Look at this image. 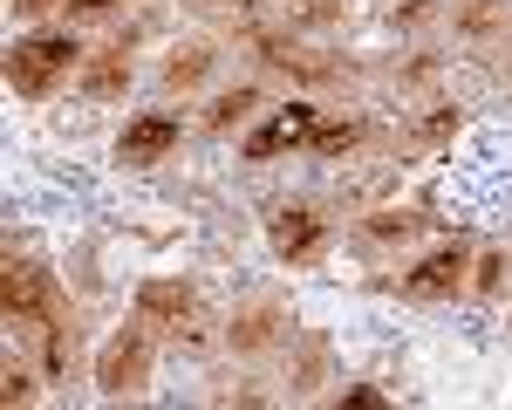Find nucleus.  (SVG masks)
Wrapping results in <instances>:
<instances>
[{
    "label": "nucleus",
    "instance_id": "39448f33",
    "mask_svg": "<svg viewBox=\"0 0 512 410\" xmlns=\"http://www.w3.org/2000/svg\"><path fill=\"white\" fill-rule=\"evenodd\" d=\"M301 137H315V110H308V103H294V110H280L274 123H260V130L246 137V158H274V151H294Z\"/></svg>",
    "mask_w": 512,
    "mask_h": 410
},
{
    "label": "nucleus",
    "instance_id": "0eeeda50",
    "mask_svg": "<svg viewBox=\"0 0 512 410\" xmlns=\"http://www.w3.org/2000/svg\"><path fill=\"white\" fill-rule=\"evenodd\" d=\"M274 253H287V260H315L321 253V219L308 212V205L274 212Z\"/></svg>",
    "mask_w": 512,
    "mask_h": 410
},
{
    "label": "nucleus",
    "instance_id": "a211bd4d",
    "mask_svg": "<svg viewBox=\"0 0 512 410\" xmlns=\"http://www.w3.org/2000/svg\"><path fill=\"white\" fill-rule=\"evenodd\" d=\"M458 21H465V28H472V35H485V28H499V7H465V14H458Z\"/></svg>",
    "mask_w": 512,
    "mask_h": 410
},
{
    "label": "nucleus",
    "instance_id": "7ed1b4c3",
    "mask_svg": "<svg viewBox=\"0 0 512 410\" xmlns=\"http://www.w3.org/2000/svg\"><path fill=\"white\" fill-rule=\"evenodd\" d=\"M144 369H151V342H144V328H123V335L103 342V356H96V383H103V397H123V390L144 383Z\"/></svg>",
    "mask_w": 512,
    "mask_h": 410
},
{
    "label": "nucleus",
    "instance_id": "ddd939ff",
    "mask_svg": "<svg viewBox=\"0 0 512 410\" xmlns=\"http://www.w3.org/2000/svg\"><path fill=\"white\" fill-rule=\"evenodd\" d=\"M246 110H253V89H233V96H219V103H212V123H219V130H233Z\"/></svg>",
    "mask_w": 512,
    "mask_h": 410
},
{
    "label": "nucleus",
    "instance_id": "6ab92c4d",
    "mask_svg": "<svg viewBox=\"0 0 512 410\" xmlns=\"http://www.w3.org/2000/svg\"><path fill=\"white\" fill-rule=\"evenodd\" d=\"M69 7H76V14H110L117 0H69Z\"/></svg>",
    "mask_w": 512,
    "mask_h": 410
},
{
    "label": "nucleus",
    "instance_id": "412c9836",
    "mask_svg": "<svg viewBox=\"0 0 512 410\" xmlns=\"http://www.w3.org/2000/svg\"><path fill=\"white\" fill-rule=\"evenodd\" d=\"M205 7H233V0H205Z\"/></svg>",
    "mask_w": 512,
    "mask_h": 410
},
{
    "label": "nucleus",
    "instance_id": "f8f14e48",
    "mask_svg": "<svg viewBox=\"0 0 512 410\" xmlns=\"http://www.w3.org/2000/svg\"><path fill=\"white\" fill-rule=\"evenodd\" d=\"M205 69H212V55H205V48H178V55L164 62V82H171V89H192Z\"/></svg>",
    "mask_w": 512,
    "mask_h": 410
},
{
    "label": "nucleus",
    "instance_id": "6e6552de",
    "mask_svg": "<svg viewBox=\"0 0 512 410\" xmlns=\"http://www.w3.org/2000/svg\"><path fill=\"white\" fill-rule=\"evenodd\" d=\"M171 144H178V117H144V123H130V130H123L117 158L123 164H158Z\"/></svg>",
    "mask_w": 512,
    "mask_h": 410
},
{
    "label": "nucleus",
    "instance_id": "dca6fc26",
    "mask_svg": "<svg viewBox=\"0 0 512 410\" xmlns=\"http://www.w3.org/2000/svg\"><path fill=\"white\" fill-rule=\"evenodd\" d=\"M355 137H362V123H328V130H315V151H349Z\"/></svg>",
    "mask_w": 512,
    "mask_h": 410
},
{
    "label": "nucleus",
    "instance_id": "f03ea898",
    "mask_svg": "<svg viewBox=\"0 0 512 410\" xmlns=\"http://www.w3.org/2000/svg\"><path fill=\"white\" fill-rule=\"evenodd\" d=\"M0 294H7V315L21 328H35V335H55L62 328V301H55V287H48V274H41L35 260H7Z\"/></svg>",
    "mask_w": 512,
    "mask_h": 410
},
{
    "label": "nucleus",
    "instance_id": "423d86ee",
    "mask_svg": "<svg viewBox=\"0 0 512 410\" xmlns=\"http://www.w3.org/2000/svg\"><path fill=\"white\" fill-rule=\"evenodd\" d=\"M130 89V41H110V48H96L89 55V69H82V96H96V103H110Z\"/></svg>",
    "mask_w": 512,
    "mask_h": 410
},
{
    "label": "nucleus",
    "instance_id": "9d476101",
    "mask_svg": "<svg viewBox=\"0 0 512 410\" xmlns=\"http://www.w3.org/2000/svg\"><path fill=\"white\" fill-rule=\"evenodd\" d=\"M458 274H465V246L451 240L444 253H431V260L410 274V287H417V294H444V287H458Z\"/></svg>",
    "mask_w": 512,
    "mask_h": 410
},
{
    "label": "nucleus",
    "instance_id": "1a4fd4ad",
    "mask_svg": "<svg viewBox=\"0 0 512 410\" xmlns=\"http://www.w3.org/2000/svg\"><path fill=\"white\" fill-rule=\"evenodd\" d=\"M253 48H260L274 69H294V76H335V62H321V55H308V48H294L287 35H253Z\"/></svg>",
    "mask_w": 512,
    "mask_h": 410
},
{
    "label": "nucleus",
    "instance_id": "f257e3e1",
    "mask_svg": "<svg viewBox=\"0 0 512 410\" xmlns=\"http://www.w3.org/2000/svg\"><path fill=\"white\" fill-rule=\"evenodd\" d=\"M76 41L69 35H35V41H21L14 55H7V82L21 89V96H48L55 82H62V69H76Z\"/></svg>",
    "mask_w": 512,
    "mask_h": 410
},
{
    "label": "nucleus",
    "instance_id": "aec40b11",
    "mask_svg": "<svg viewBox=\"0 0 512 410\" xmlns=\"http://www.w3.org/2000/svg\"><path fill=\"white\" fill-rule=\"evenodd\" d=\"M21 14H48V7H62V0H14Z\"/></svg>",
    "mask_w": 512,
    "mask_h": 410
},
{
    "label": "nucleus",
    "instance_id": "20e7f679",
    "mask_svg": "<svg viewBox=\"0 0 512 410\" xmlns=\"http://www.w3.org/2000/svg\"><path fill=\"white\" fill-rule=\"evenodd\" d=\"M137 315L151 328H185L198 315V294L185 281H144L137 287Z\"/></svg>",
    "mask_w": 512,
    "mask_h": 410
},
{
    "label": "nucleus",
    "instance_id": "9b49d317",
    "mask_svg": "<svg viewBox=\"0 0 512 410\" xmlns=\"http://www.w3.org/2000/svg\"><path fill=\"white\" fill-rule=\"evenodd\" d=\"M274 335H280V315L274 308H253V315L233 322V349H260V342H274Z\"/></svg>",
    "mask_w": 512,
    "mask_h": 410
},
{
    "label": "nucleus",
    "instance_id": "2eb2a0df",
    "mask_svg": "<svg viewBox=\"0 0 512 410\" xmlns=\"http://www.w3.org/2000/svg\"><path fill=\"white\" fill-rule=\"evenodd\" d=\"M0 397H7V404H35V383H28V369H21V363H7V376H0Z\"/></svg>",
    "mask_w": 512,
    "mask_h": 410
},
{
    "label": "nucleus",
    "instance_id": "f3484780",
    "mask_svg": "<svg viewBox=\"0 0 512 410\" xmlns=\"http://www.w3.org/2000/svg\"><path fill=\"white\" fill-rule=\"evenodd\" d=\"M478 287H485V294H492V287H506V260H499V253H485V260H478Z\"/></svg>",
    "mask_w": 512,
    "mask_h": 410
},
{
    "label": "nucleus",
    "instance_id": "4468645a",
    "mask_svg": "<svg viewBox=\"0 0 512 410\" xmlns=\"http://www.w3.org/2000/svg\"><path fill=\"white\" fill-rule=\"evenodd\" d=\"M417 226H424L417 212H376V219H369V233H376V240H396V233H417Z\"/></svg>",
    "mask_w": 512,
    "mask_h": 410
}]
</instances>
